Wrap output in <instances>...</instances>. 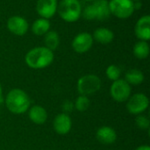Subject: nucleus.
Returning <instances> with one entry per match:
<instances>
[{"mask_svg":"<svg viewBox=\"0 0 150 150\" xmlns=\"http://www.w3.org/2000/svg\"><path fill=\"white\" fill-rule=\"evenodd\" d=\"M7 109L14 114L25 112L31 105L28 95L21 89H13L9 91L5 98Z\"/></svg>","mask_w":150,"mask_h":150,"instance_id":"f03ea898","label":"nucleus"},{"mask_svg":"<svg viewBox=\"0 0 150 150\" xmlns=\"http://www.w3.org/2000/svg\"><path fill=\"white\" fill-rule=\"evenodd\" d=\"M0 102H2V86L0 83Z\"/></svg>","mask_w":150,"mask_h":150,"instance_id":"cd10ccee","label":"nucleus"},{"mask_svg":"<svg viewBox=\"0 0 150 150\" xmlns=\"http://www.w3.org/2000/svg\"><path fill=\"white\" fill-rule=\"evenodd\" d=\"M134 10H140L142 8V2L141 1L134 2Z\"/></svg>","mask_w":150,"mask_h":150,"instance_id":"a878e982","label":"nucleus"},{"mask_svg":"<svg viewBox=\"0 0 150 150\" xmlns=\"http://www.w3.org/2000/svg\"><path fill=\"white\" fill-rule=\"evenodd\" d=\"M72 127L70 117L67 113H60L54 120V129L61 135L67 134Z\"/></svg>","mask_w":150,"mask_h":150,"instance_id":"f8f14e48","label":"nucleus"},{"mask_svg":"<svg viewBox=\"0 0 150 150\" xmlns=\"http://www.w3.org/2000/svg\"><path fill=\"white\" fill-rule=\"evenodd\" d=\"M134 33L140 40L148 41L150 40V16L144 15L141 17L134 26Z\"/></svg>","mask_w":150,"mask_h":150,"instance_id":"9b49d317","label":"nucleus"},{"mask_svg":"<svg viewBox=\"0 0 150 150\" xmlns=\"http://www.w3.org/2000/svg\"><path fill=\"white\" fill-rule=\"evenodd\" d=\"M7 29L14 35L23 36L25 35L29 28L27 20L21 16H12L7 20Z\"/></svg>","mask_w":150,"mask_h":150,"instance_id":"1a4fd4ad","label":"nucleus"},{"mask_svg":"<svg viewBox=\"0 0 150 150\" xmlns=\"http://www.w3.org/2000/svg\"><path fill=\"white\" fill-rule=\"evenodd\" d=\"M135 150H150V147L147 146V145H143V146H141V147L137 148Z\"/></svg>","mask_w":150,"mask_h":150,"instance_id":"bb28decb","label":"nucleus"},{"mask_svg":"<svg viewBox=\"0 0 150 150\" xmlns=\"http://www.w3.org/2000/svg\"><path fill=\"white\" fill-rule=\"evenodd\" d=\"M98 141L104 145H110L117 140V134L111 127H102L98 128L96 134Z\"/></svg>","mask_w":150,"mask_h":150,"instance_id":"ddd939ff","label":"nucleus"},{"mask_svg":"<svg viewBox=\"0 0 150 150\" xmlns=\"http://www.w3.org/2000/svg\"><path fill=\"white\" fill-rule=\"evenodd\" d=\"M63 111L68 112H71L72 111V108H73V105L71 102L69 101H65L64 104H63Z\"/></svg>","mask_w":150,"mask_h":150,"instance_id":"393cba45","label":"nucleus"},{"mask_svg":"<svg viewBox=\"0 0 150 150\" xmlns=\"http://www.w3.org/2000/svg\"><path fill=\"white\" fill-rule=\"evenodd\" d=\"M149 105L148 97L143 93H137L128 98L127 104V111L132 114H141L145 112Z\"/></svg>","mask_w":150,"mask_h":150,"instance_id":"0eeeda50","label":"nucleus"},{"mask_svg":"<svg viewBox=\"0 0 150 150\" xmlns=\"http://www.w3.org/2000/svg\"><path fill=\"white\" fill-rule=\"evenodd\" d=\"M105 74H106V76L110 80L116 81V80L120 79V75H121V70L118 66H116L114 64H112V65L107 67V69L105 70Z\"/></svg>","mask_w":150,"mask_h":150,"instance_id":"412c9836","label":"nucleus"},{"mask_svg":"<svg viewBox=\"0 0 150 150\" xmlns=\"http://www.w3.org/2000/svg\"><path fill=\"white\" fill-rule=\"evenodd\" d=\"M57 12L65 22L73 23L79 19L82 14V6L79 0H61Z\"/></svg>","mask_w":150,"mask_h":150,"instance_id":"7ed1b4c3","label":"nucleus"},{"mask_svg":"<svg viewBox=\"0 0 150 150\" xmlns=\"http://www.w3.org/2000/svg\"><path fill=\"white\" fill-rule=\"evenodd\" d=\"M125 80L129 84L139 85L144 81V75L141 70L133 69L127 72V74L125 76Z\"/></svg>","mask_w":150,"mask_h":150,"instance_id":"aec40b11","label":"nucleus"},{"mask_svg":"<svg viewBox=\"0 0 150 150\" xmlns=\"http://www.w3.org/2000/svg\"><path fill=\"white\" fill-rule=\"evenodd\" d=\"M150 48L148 41L140 40L136 42L133 48V53L134 56L138 59H146L149 55Z\"/></svg>","mask_w":150,"mask_h":150,"instance_id":"6ab92c4d","label":"nucleus"},{"mask_svg":"<svg viewBox=\"0 0 150 150\" xmlns=\"http://www.w3.org/2000/svg\"><path fill=\"white\" fill-rule=\"evenodd\" d=\"M54 52L46 47H36L29 50L25 56L26 65L33 69L48 67L54 61Z\"/></svg>","mask_w":150,"mask_h":150,"instance_id":"f257e3e1","label":"nucleus"},{"mask_svg":"<svg viewBox=\"0 0 150 150\" xmlns=\"http://www.w3.org/2000/svg\"><path fill=\"white\" fill-rule=\"evenodd\" d=\"M57 0H38L36 4V11L40 18L49 19L57 12Z\"/></svg>","mask_w":150,"mask_h":150,"instance_id":"9d476101","label":"nucleus"},{"mask_svg":"<svg viewBox=\"0 0 150 150\" xmlns=\"http://www.w3.org/2000/svg\"><path fill=\"white\" fill-rule=\"evenodd\" d=\"M110 93L112 98L119 103H122L127 101L131 95V87L130 84L123 79H118L113 81Z\"/></svg>","mask_w":150,"mask_h":150,"instance_id":"423d86ee","label":"nucleus"},{"mask_svg":"<svg viewBox=\"0 0 150 150\" xmlns=\"http://www.w3.org/2000/svg\"><path fill=\"white\" fill-rule=\"evenodd\" d=\"M132 1H134V2H135V1H141V0H132Z\"/></svg>","mask_w":150,"mask_h":150,"instance_id":"c756f323","label":"nucleus"},{"mask_svg":"<svg viewBox=\"0 0 150 150\" xmlns=\"http://www.w3.org/2000/svg\"><path fill=\"white\" fill-rule=\"evenodd\" d=\"M93 37L91 33L83 32L76 34L72 40V48L78 54L88 52L93 45Z\"/></svg>","mask_w":150,"mask_h":150,"instance_id":"6e6552de","label":"nucleus"},{"mask_svg":"<svg viewBox=\"0 0 150 150\" xmlns=\"http://www.w3.org/2000/svg\"><path fill=\"white\" fill-rule=\"evenodd\" d=\"M109 9L111 15L119 18L126 19L134 13V1L132 0H111L109 2Z\"/></svg>","mask_w":150,"mask_h":150,"instance_id":"39448f33","label":"nucleus"},{"mask_svg":"<svg viewBox=\"0 0 150 150\" xmlns=\"http://www.w3.org/2000/svg\"><path fill=\"white\" fill-rule=\"evenodd\" d=\"M93 40L100 44H109L114 39V33L112 30L105 27L97 28L93 33Z\"/></svg>","mask_w":150,"mask_h":150,"instance_id":"dca6fc26","label":"nucleus"},{"mask_svg":"<svg viewBox=\"0 0 150 150\" xmlns=\"http://www.w3.org/2000/svg\"><path fill=\"white\" fill-rule=\"evenodd\" d=\"M83 18L86 20H93L96 19V11H95V8L93 6V4H89L87 5L83 11H82V14Z\"/></svg>","mask_w":150,"mask_h":150,"instance_id":"5701e85b","label":"nucleus"},{"mask_svg":"<svg viewBox=\"0 0 150 150\" xmlns=\"http://www.w3.org/2000/svg\"><path fill=\"white\" fill-rule=\"evenodd\" d=\"M135 124L137 125V127L142 130H146L149 129L150 126L149 120L143 115H138L135 119Z\"/></svg>","mask_w":150,"mask_h":150,"instance_id":"b1692460","label":"nucleus"},{"mask_svg":"<svg viewBox=\"0 0 150 150\" xmlns=\"http://www.w3.org/2000/svg\"><path fill=\"white\" fill-rule=\"evenodd\" d=\"M93 6L96 11V19L99 21H105L111 16L109 9V2L107 0H95Z\"/></svg>","mask_w":150,"mask_h":150,"instance_id":"4468645a","label":"nucleus"},{"mask_svg":"<svg viewBox=\"0 0 150 150\" xmlns=\"http://www.w3.org/2000/svg\"><path fill=\"white\" fill-rule=\"evenodd\" d=\"M51 23L48 19L44 18H37L32 25V32L37 36L45 35L50 30Z\"/></svg>","mask_w":150,"mask_h":150,"instance_id":"f3484780","label":"nucleus"},{"mask_svg":"<svg viewBox=\"0 0 150 150\" xmlns=\"http://www.w3.org/2000/svg\"><path fill=\"white\" fill-rule=\"evenodd\" d=\"M29 119L36 125H42L47 121V112L40 105H33L30 108L28 112Z\"/></svg>","mask_w":150,"mask_h":150,"instance_id":"2eb2a0df","label":"nucleus"},{"mask_svg":"<svg viewBox=\"0 0 150 150\" xmlns=\"http://www.w3.org/2000/svg\"><path fill=\"white\" fill-rule=\"evenodd\" d=\"M90 106V100L87 96L80 95L75 102V107L78 112H84Z\"/></svg>","mask_w":150,"mask_h":150,"instance_id":"4be33fe9","label":"nucleus"},{"mask_svg":"<svg viewBox=\"0 0 150 150\" xmlns=\"http://www.w3.org/2000/svg\"><path fill=\"white\" fill-rule=\"evenodd\" d=\"M101 88V80L96 75H85L77 81V91L81 95L89 96L96 93Z\"/></svg>","mask_w":150,"mask_h":150,"instance_id":"20e7f679","label":"nucleus"},{"mask_svg":"<svg viewBox=\"0 0 150 150\" xmlns=\"http://www.w3.org/2000/svg\"><path fill=\"white\" fill-rule=\"evenodd\" d=\"M44 43L45 47L50 49L51 51H54L60 45V37L57 32L55 31H48L44 35Z\"/></svg>","mask_w":150,"mask_h":150,"instance_id":"a211bd4d","label":"nucleus"},{"mask_svg":"<svg viewBox=\"0 0 150 150\" xmlns=\"http://www.w3.org/2000/svg\"><path fill=\"white\" fill-rule=\"evenodd\" d=\"M85 1H87V2H94L95 0H85Z\"/></svg>","mask_w":150,"mask_h":150,"instance_id":"c85d7f7f","label":"nucleus"}]
</instances>
